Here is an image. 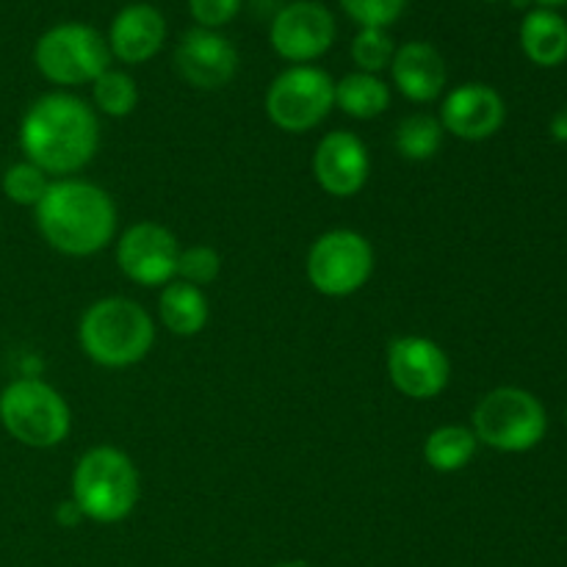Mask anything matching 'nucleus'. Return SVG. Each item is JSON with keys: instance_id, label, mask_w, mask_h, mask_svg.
I'll list each match as a JSON object with an SVG mask.
<instances>
[{"instance_id": "nucleus-9", "label": "nucleus", "mask_w": 567, "mask_h": 567, "mask_svg": "<svg viewBox=\"0 0 567 567\" xmlns=\"http://www.w3.org/2000/svg\"><path fill=\"white\" fill-rule=\"evenodd\" d=\"M336 109V81L313 64H293L282 70L266 92V114L271 125L286 133L319 127Z\"/></svg>"}, {"instance_id": "nucleus-27", "label": "nucleus", "mask_w": 567, "mask_h": 567, "mask_svg": "<svg viewBox=\"0 0 567 567\" xmlns=\"http://www.w3.org/2000/svg\"><path fill=\"white\" fill-rule=\"evenodd\" d=\"M338 3L360 28H388L408 9V0H338Z\"/></svg>"}, {"instance_id": "nucleus-31", "label": "nucleus", "mask_w": 567, "mask_h": 567, "mask_svg": "<svg viewBox=\"0 0 567 567\" xmlns=\"http://www.w3.org/2000/svg\"><path fill=\"white\" fill-rule=\"evenodd\" d=\"M535 3H540V6H563V3H567V0H535Z\"/></svg>"}, {"instance_id": "nucleus-15", "label": "nucleus", "mask_w": 567, "mask_h": 567, "mask_svg": "<svg viewBox=\"0 0 567 567\" xmlns=\"http://www.w3.org/2000/svg\"><path fill=\"white\" fill-rule=\"evenodd\" d=\"M441 125L463 142H485L502 131L507 120L504 97L487 83H463L443 97Z\"/></svg>"}, {"instance_id": "nucleus-14", "label": "nucleus", "mask_w": 567, "mask_h": 567, "mask_svg": "<svg viewBox=\"0 0 567 567\" xmlns=\"http://www.w3.org/2000/svg\"><path fill=\"white\" fill-rule=\"evenodd\" d=\"M371 158L363 138L352 131H332L321 136L313 153V177L330 197L347 199L365 188Z\"/></svg>"}, {"instance_id": "nucleus-23", "label": "nucleus", "mask_w": 567, "mask_h": 567, "mask_svg": "<svg viewBox=\"0 0 567 567\" xmlns=\"http://www.w3.org/2000/svg\"><path fill=\"white\" fill-rule=\"evenodd\" d=\"M94 109L111 120L131 116L138 105V86L127 72L105 70L97 81L92 83Z\"/></svg>"}, {"instance_id": "nucleus-25", "label": "nucleus", "mask_w": 567, "mask_h": 567, "mask_svg": "<svg viewBox=\"0 0 567 567\" xmlns=\"http://www.w3.org/2000/svg\"><path fill=\"white\" fill-rule=\"evenodd\" d=\"M50 181L39 166H33L31 161H20V164H11L3 175V192L6 197L14 205H25V208H37L39 199L48 192Z\"/></svg>"}, {"instance_id": "nucleus-33", "label": "nucleus", "mask_w": 567, "mask_h": 567, "mask_svg": "<svg viewBox=\"0 0 567 567\" xmlns=\"http://www.w3.org/2000/svg\"><path fill=\"white\" fill-rule=\"evenodd\" d=\"M485 3H496V0H485Z\"/></svg>"}, {"instance_id": "nucleus-18", "label": "nucleus", "mask_w": 567, "mask_h": 567, "mask_svg": "<svg viewBox=\"0 0 567 567\" xmlns=\"http://www.w3.org/2000/svg\"><path fill=\"white\" fill-rule=\"evenodd\" d=\"M158 313H161V321H164V327L172 332V336L192 338L205 330L210 308L203 288L192 286V282L172 280L166 282L164 291H161Z\"/></svg>"}, {"instance_id": "nucleus-28", "label": "nucleus", "mask_w": 567, "mask_h": 567, "mask_svg": "<svg viewBox=\"0 0 567 567\" xmlns=\"http://www.w3.org/2000/svg\"><path fill=\"white\" fill-rule=\"evenodd\" d=\"M241 0H188V14L194 17L197 28L219 31L230 20H236Z\"/></svg>"}, {"instance_id": "nucleus-6", "label": "nucleus", "mask_w": 567, "mask_h": 567, "mask_svg": "<svg viewBox=\"0 0 567 567\" xmlns=\"http://www.w3.org/2000/svg\"><path fill=\"white\" fill-rule=\"evenodd\" d=\"M0 424L28 449H55L72 430L66 399L37 377H22L0 391Z\"/></svg>"}, {"instance_id": "nucleus-5", "label": "nucleus", "mask_w": 567, "mask_h": 567, "mask_svg": "<svg viewBox=\"0 0 567 567\" xmlns=\"http://www.w3.org/2000/svg\"><path fill=\"white\" fill-rule=\"evenodd\" d=\"M471 430L482 446L504 454L532 452L546 437L548 415L540 399L524 388L504 385L476 402Z\"/></svg>"}, {"instance_id": "nucleus-20", "label": "nucleus", "mask_w": 567, "mask_h": 567, "mask_svg": "<svg viewBox=\"0 0 567 567\" xmlns=\"http://www.w3.org/2000/svg\"><path fill=\"white\" fill-rule=\"evenodd\" d=\"M336 105L352 120H377L391 109V86L371 72H349L336 83Z\"/></svg>"}, {"instance_id": "nucleus-2", "label": "nucleus", "mask_w": 567, "mask_h": 567, "mask_svg": "<svg viewBox=\"0 0 567 567\" xmlns=\"http://www.w3.org/2000/svg\"><path fill=\"white\" fill-rule=\"evenodd\" d=\"M33 210L44 241L66 258L97 255L116 233V205L111 194L81 177L50 181Z\"/></svg>"}, {"instance_id": "nucleus-29", "label": "nucleus", "mask_w": 567, "mask_h": 567, "mask_svg": "<svg viewBox=\"0 0 567 567\" xmlns=\"http://www.w3.org/2000/svg\"><path fill=\"white\" fill-rule=\"evenodd\" d=\"M548 131H551L554 142L567 144V105H563V109L551 116V125H548Z\"/></svg>"}, {"instance_id": "nucleus-13", "label": "nucleus", "mask_w": 567, "mask_h": 567, "mask_svg": "<svg viewBox=\"0 0 567 567\" xmlns=\"http://www.w3.org/2000/svg\"><path fill=\"white\" fill-rule=\"evenodd\" d=\"M175 70L188 86L216 92L236 78L238 50L225 33L192 28L175 48Z\"/></svg>"}, {"instance_id": "nucleus-19", "label": "nucleus", "mask_w": 567, "mask_h": 567, "mask_svg": "<svg viewBox=\"0 0 567 567\" xmlns=\"http://www.w3.org/2000/svg\"><path fill=\"white\" fill-rule=\"evenodd\" d=\"M520 48L537 66H559L567 59V22L557 11L535 9L520 22Z\"/></svg>"}, {"instance_id": "nucleus-26", "label": "nucleus", "mask_w": 567, "mask_h": 567, "mask_svg": "<svg viewBox=\"0 0 567 567\" xmlns=\"http://www.w3.org/2000/svg\"><path fill=\"white\" fill-rule=\"evenodd\" d=\"M221 271V255L216 252L208 244H197V247L181 249V258H177V277L183 282H192V286L203 288L219 277Z\"/></svg>"}, {"instance_id": "nucleus-21", "label": "nucleus", "mask_w": 567, "mask_h": 567, "mask_svg": "<svg viewBox=\"0 0 567 567\" xmlns=\"http://www.w3.org/2000/svg\"><path fill=\"white\" fill-rule=\"evenodd\" d=\"M480 441H476L471 426L443 424L426 435L424 460L437 474H457L474 460Z\"/></svg>"}, {"instance_id": "nucleus-1", "label": "nucleus", "mask_w": 567, "mask_h": 567, "mask_svg": "<svg viewBox=\"0 0 567 567\" xmlns=\"http://www.w3.org/2000/svg\"><path fill=\"white\" fill-rule=\"evenodd\" d=\"M20 147L44 175L72 177L100 150L97 111L70 92L42 94L22 116Z\"/></svg>"}, {"instance_id": "nucleus-22", "label": "nucleus", "mask_w": 567, "mask_h": 567, "mask_svg": "<svg viewBox=\"0 0 567 567\" xmlns=\"http://www.w3.org/2000/svg\"><path fill=\"white\" fill-rule=\"evenodd\" d=\"M443 136H446V131H443L437 116L410 114L396 125L393 144H396V153L402 155L404 161L421 164V161H430L441 153Z\"/></svg>"}, {"instance_id": "nucleus-10", "label": "nucleus", "mask_w": 567, "mask_h": 567, "mask_svg": "<svg viewBox=\"0 0 567 567\" xmlns=\"http://www.w3.org/2000/svg\"><path fill=\"white\" fill-rule=\"evenodd\" d=\"M336 17L319 0H293L282 6L269 28L271 50L291 64L321 59L336 44Z\"/></svg>"}, {"instance_id": "nucleus-17", "label": "nucleus", "mask_w": 567, "mask_h": 567, "mask_svg": "<svg viewBox=\"0 0 567 567\" xmlns=\"http://www.w3.org/2000/svg\"><path fill=\"white\" fill-rule=\"evenodd\" d=\"M393 86L410 100V103H432L446 89V61L441 50L430 42H408L396 48L391 61Z\"/></svg>"}, {"instance_id": "nucleus-34", "label": "nucleus", "mask_w": 567, "mask_h": 567, "mask_svg": "<svg viewBox=\"0 0 567 567\" xmlns=\"http://www.w3.org/2000/svg\"><path fill=\"white\" fill-rule=\"evenodd\" d=\"M565 421H567V410H565Z\"/></svg>"}, {"instance_id": "nucleus-16", "label": "nucleus", "mask_w": 567, "mask_h": 567, "mask_svg": "<svg viewBox=\"0 0 567 567\" xmlns=\"http://www.w3.org/2000/svg\"><path fill=\"white\" fill-rule=\"evenodd\" d=\"M111 59L122 64H144L155 59L166 42V20L155 6L131 3L114 17L109 28Z\"/></svg>"}, {"instance_id": "nucleus-4", "label": "nucleus", "mask_w": 567, "mask_h": 567, "mask_svg": "<svg viewBox=\"0 0 567 567\" xmlns=\"http://www.w3.org/2000/svg\"><path fill=\"white\" fill-rule=\"evenodd\" d=\"M142 480L122 449L94 446L72 471V504L94 524H120L136 509Z\"/></svg>"}, {"instance_id": "nucleus-8", "label": "nucleus", "mask_w": 567, "mask_h": 567, "mask_svg": "<svg viewBox=\"0 0 567 567\" xmlns=\"http://www.w3.org/2000/svg\"><path fill=\"white\" fill-rule=\"evenodd\" d=\"M305 271L310 286L324 297H352L374 275V247L358 230H327L310 244Z\"/></svg>"}, {"instance_id": "nucleus-11", "label": "nucleus", "mask_w": 567, "mask_h": 567, "mask_svg": "<svg viewBox=\"0 0 567 567\" xmlns=\"http://www.w3.org/2000/svg\"><path fill=\"white\" fill-rule=\"evenodd\" d=\"M388 377L402 396L430 402L446 391L452 360L446 349L424 336H402L388 347Z\"/></svg>"}, {"instance_id": "nucleus-7", "label": "nucleus", "mask_w": 567, "mask_h": 567, "mask_svg": "<svg viewBox=\"0 0 567 567\" xmlns=\"http://www.w3.org/2000/svg\"><path fill=\"white\" fill-rule=\"evenodd\" d=\"M33 64L55 86H83L111 70V50L97 28L59 22L37 39Z\"/></svg>"}, {"instance_id": "nucleus-24", "label": "nucleus", "mask_w": 567, "mask_h": 567, "mask_svg": "<svg viewBox=\"0 0 567 567\" xmlns=\"http://www.w3.org/2000/svg\"><path fill=\"white\" fill-rule=\"evenodd\" d=\"M393 55H396V44L388 28H360L358 37L352 39V61L360 72L380 75L391 66Z\"/></svg>"}, {"instance_id": "nucleus-12", "label": "nucleus", "mask_w": 567, "mask_h": 567, "mask_svg": "<svg viewBox=\"0 0 567 567\" xmlns=\"http://www.w3.org/2000/svg\"><path fill=\"white\" fill-rule=\"evenodd\" d=\"M181 244L158 221H136L116 241V264L131 282L144 288L166 286L177 277Z\"/></svg>"}, {"instance_id": "nucleus-3", "label": "nucleus", "mask_w": 567, "mask_h": 567, "mask_svg": "<svg viewBox=\"0 0 567 567\" xmlns=\"http://www.w3.org/2000/svg\"><path fill=\"white\" fill-rule=\"evenodd\" d=\"M83 354L103 369L142 363L155 343V324L147 310L127 297H105L89 305L78 324Z\"/></svg>"}, {"instance_id": "nucleus-32", "label": "nucleus", "mask_w": 567, "mask_h": 567, "mask_svg": "<svg viewBox=\"0 0 567 567\" xmlns=\"http://www.w3.org/2000/svg\"><path fill=\"white\" fill-rule=\"evenodd\" d=\"M275 567H313V565H308V563H280Z\"/></svg>"}, {"instance_id": "nucleus-30", "label": "nucleus", "mask_w": 567, "mask_h": 567, "mask_svg": "<svg viewBox=\"0 0 567 567\" xmlns=\"http://www.w3.org/2000/svg\"><path fill=\"white\" fill-rule=\"evenodd\" d=\"M55 515H59V520H61V524H64V526H75L78 520L83 518V515H81V509H78L75 504H72V502H64V504H59V513H55Z\"/></svg>"}]
</instances>
